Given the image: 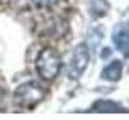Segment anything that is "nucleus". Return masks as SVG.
I'll list each match as a JSON object with an SVG mask.
<instances>
[{"label": "nucleus", "instance_id": "nucleus-10", "mask_svg": "<svg viewBox=\"0 0 129 120\" xmlns=\"http://www.w3.org/2000/svg\"><path fill=\"white\" fill-rule=\"evenodd\" d=\"M3 93H5V91H3V86H2V83H0V99L3 98Z\"/></svg>", "mask_w": 129, "mask_h": 120}, {"label": "nucleus", "instance_id": "nucleus-2", "mask_svg": "<svg viewBox=\"0 0 129 120\" xmlns=\"http://www.w3.org/2000/svg\"><path fill=\"white\" fill-rule=\"evenodd\" d=\"M47 91L45 88L40 85L36 80H31V82H26L23 85H19L15 90L13 93V101L18 107H23V109H32L36 107L39 102L44 101Z\"/></svg>", "mask_w": 129, "mask_h": 120}, {"label": "nucleus", "instance_id": "nucleus-9", "mask_svg": "<svg viewBox=\"0 0 129 120\" xmlns=\"http://www.w3.org/2000/svg\"><path fill=\"white\" fill-rule=\"evenodd\" d=\"M103 50L105 51H102V54H100V56H102V58H108V56H110V48H103Z\"/></svg>", "mask_w": 129, "mask_h": 120}, {"label": "nucleus", "instance_id": "nucleus-7", "mask_svg": "<svg viewBox=\"0 0 129 120\" xmlns=\"http://www.w3.org/2000/svg\"><path fill=\"white\" fill-rule=\"evenodd\" d=\"M107 10H108L107 0H95L94 5H92V14L94 16H102L107 13Z\"/></svg>", "mask_w": 129, "mask_h": 120}, {"label": "nucleus", "instance_id": "nucleus-1", "mask_svg": "<svg viewBox=\"0 0 129 120\" xmlns=\"http://www.w3.org/2000/svg\"><path fill=\"white\" fill-rule=\"evenodd\" d=\"M36 70L45 82H53L61 70V56L53 48H44L36 58Z\"/></svg>", "mask_w": 129, "mask_h": 120}, {"label": "nucleus", "instance_id": "nucleus-4", "mask_svg": "<svg viewBox=\"0 0 129 120\" xmlns=\"http://www.w3.org/2000/svg\"><path fill=\"white\" fill-rule=\"evenodd\" d=\"M113 43L118 51H121L124 56H129V27L126 24H121L118 26V29H115Z\"/></svg>", "mask_w": 129, "mask_h": 120}, {"label": "nucleus", "instance_id": "nucleus-8", "mask_svg": "<svg viewBox=\"0 0 129 120\" xmlns=\"http://www.w3.org/2000/svg\"><path fill=\"white\" fill-rule=\"evenodd\" d=\"M32 3L40 8H48V6H53L55 3H58V0H32Z\"/></svg>", "mask_w": 129, "mask_h": 120}, {"label": "nucleus", "instance_id": "nucleus-6", "mask_svg": "<svg viewBox=\"0 0 129 120\" xmlns=\"http://www.w3.org/2000/svg\"><path fill=\"white\" fill-rule=\"evenodd\" d=\"M123 75V62L119 59H115L108 64L107 67L102 70V78L108 80V82H118Z\"/></svg>", "mask_w": 129, "mask_h": 120}, {"label": "nucleus", "instance_id": "nucleus-3", "mask_svg": "<svg viewBox=\"0 0 129 120\" xmlns=\"http://www.w3.org/2000/svg\"><path fill=\"white\" fill-rule=\"evenodd\" d=\"M89 59H90V51H89L87 45L81 43L74 48L70 61V67H68V75H70L71 80H78L84 74V70L87 69Z\"/></svg>", "mask_w": 129, "mask_h": 120}, {"label": "nucleus", "instance_id": "nucleus-5", "mask_svg": "<svg viewBox=\"0 0 129 120\" xmlns=\"http://www.w3.org/2000/svg\"><path fill=\"white\" fill-rule=\"evenodd\" d=\"M92 110L97 114H126L127 109L123 107L119 102L111 101V99H99L94 102Z\"/></svg>", "mask_w": 129, "mask_h": 120}]
</instances>
